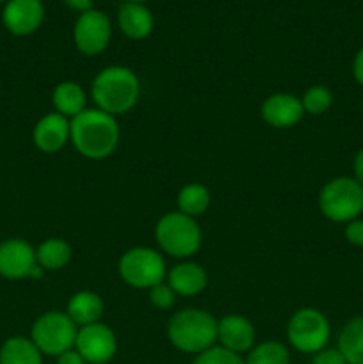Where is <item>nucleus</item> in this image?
I'll list each match as a JSON object with an SVG mask.
<instances>
[{
	"mask_svg": "<svg viewBox=\"0 0 363 364\" xmlns=\"http://www.w3.org/2000/svg\"><path fill=\"white\" fill-rule=\"evenodd\" d=\"M70 141L84 159H109L120 144L116 117L100 109H85L70 121Z\"/></svg>",
	"mask_w": 363,
	"mask_h": 364,
	"instance_id": "1",
	"label": "nucleus"
},
{
	"mask_svg": "<svg viewBox=\"0 0 363 364\" xmlns=\"http://www.w3.org/2000/svg\"><path fill=\"white\" fill-rule=\"evenodd\" d=\"M91 96L96 109L114 117L123 116L130 112L141 98L139 77L127 66L103 68L93 80Z\"/></svg>",
	"mask_w": 363,
	"mask_h": 364,
	"instance_id": "2",
	"label": "nucleus"
},
{
	"mask_svg": "<svg viewBox=\"0 0 363 364\" xmlns=\"http://www.w3.org/2000/svg\"><path fill=\"white\" fill-rule=\"evenodd\" d=\"M167 338L180 352L198 355L216 347L217 320L203 309H182L167 322Z\"/></svg>",
	"mask_w": 363,
	"mask_h": 364,
	"instance_id": "3",
	"label": "nucleus"
},
{
	"mask_svg": "<svg viewBox=\"0 0 363 364\" xmlns=\"http://www.w3.org/2000/svg\"><path fill=\"white\" fill-rule=\"evenodd\" d=\"M159 247L173 258H191L199 251L203 242L201 230L192 217L182 212H167L155 226Z\"/></svg>",
	"mask_w": 363,
	"mask_h": 364,
	"instance_id": "4",
	"label": "nucleus"
},
{
	"mask_svg": "<svg viewBox=\"0 0 363 364\" xmlns=\"http://www.w3.org/2000/svg\"><path fill=\"white\" fill-rule=\"evenodd\" d=\"M319 210L331 223H351L363 212V187L352 176L327 181L319 192Z\"/></svg>",
	"mask_w": 363,
	"mask_h": 364,
	"instance_id": "5",
	"label": "nucleus"
},
{
	"mask_svg": "<svg viewBox=\"0 0 363 364\" xmlns=\"http://www.w3.org/2000/svg\"><path fill=\"white\" fill-rule=\"evenodd\" d=\"M117 272L125 284L135 290H152L167 277L166 262L152 247H132L117 262Z\"/></svg>",
	"mask_w": 363,
	"mask_h": 364,
	"instance_id": "6",
	"label": "nucleus"
},
{
	"mask_svg": "<svg viewBox=\"0 0 363 364\" xmlns=\"http://www.w3.org/2000/svg\"><path fill=\"white\" fill-rule=\"evenodd\" d=\"M287 338L288 343L301 354H317L330 343V320L317 308L298 309L288 320Z\"/></svg>",
	"mask_w": 363,
	"mask_h": 364,
	"instance_id": "7",
	"label": "nucleus"
},
{
	"mask_svg": "<svg viewBox=\"0 0 363 364\" xmlns=\"http://www.w3.org/2000/svg\"><path fill=\"white\" fill-rule=\"evenodd\" d=\"M78 327L66 311H46L32 323L31 340L43 355H60L75 347Z\"/></svg>",
	"mask_w": 363,
	"mask_h": 364,
	"instance_id": "8",
	"label": "nucleus"
},
{
	"mask_svg": "<svg viewBox=\"0 0 363 364\" xmlns=\"http://www.w3.org/2000/svg\"><path fill=\"white\" fill-rule=\"evenodd\" d=\"M112 38V25L109 16L100 9H89L77 18L73 27L75 46L84 55L102 53Z\"/></svg>",
	"mask_w": 363,
	"mask_h": 364,
	"instance_id": "9",
	"label": "nucleus"
},
{
	"mask_svg": "<svg viewBox=\"0 0 363 364\" xmlns=\"http://www.w3.org/2000/svg\"><path fill=\"white\" fill-rule=\"evenodd\" d=\"M43 272L36 259V249L27 240L7 238L0 244V276L6 279H39Z\"/></svg>",
	"mask_w": 363,
	"mask_h": 364,
	"instance_id": "10",
	"label": "nucleus"
},
{
	"mask_svg": "<svg viewBox=\"0 0 363 364\" xmlns=\"http://www.w3.org/2000/svg\"><path fill=\"white\" fill-rule=\"evenodd\" d=\"M75 350L89 364H105L116 355L117 340L114 331L102 322L78 327Z\"/></svg>",
	"mask_w": 363,
	"mask_h": 364,
	"instance_id": "11",
	"label": "nucleus"
},
{
	"mask_svg": "<svg viewBox=\"0 0 363 364\" xmlns=\"http://www.w3.org/2000/svg\"><path fill=\"white\" fill-rule=\"evenodd\" d=\"M45 20L41 0H9L4 7L2 21L14 36H28L38 31Z\"/></svg>",
	"mask_w": 363,
	"mask_h": 364,
	"instance_id": "12",
	"label": "nucleus"
},
{
	"mask_svg": "<svg viewBox=\"0 0 363 364\" xmlns=\"http://www.w3.org/2000/svg\"><path fill=\"white\" fill-rule=\"evenodd\" d=\"M260 116L269 127L285 130L292 128L302 119L305 109H302L301 98L290 95V92H274L262 103Z\"/></svg>",
	"mask_w": 363,
	"mask_h": 364,
	"instance_id": "13",
	"label": "nucleus"
},
{
	"mask_svg": "<svg viewBox=\"0 0 363 364\" xmlns=\"http://www.w3.org/2000/svg\"><path fill=\"white\" fill-rule=\"evenodd\" d=\"M255 326L246 316L226 315L217 320V343H219V347L241 355L255 347Z\"/></svg>",
	"mask_w": 363,
	"mask_h": 364,
	"instance_id": "14",
	"label": "nucleus"
},
{
	"mask_svg": "<svg viewBox=\"0 0 363 364\" xmlns=\"http://www.w3.org/2000/svg\"><path fill=\"white\" fill-rule=\"evenodd\" d=\"M34 146L43 153H57L70 141V119L52 112L43 116L32 130Z\"/></svg>",
	"mask_w": 363,
	"mask_h": 364,
	"instance_id": "15",
	"label": "nucleus"
},
{
	"mask_svg": "<svg viewBox=\"0 0 363 364\" xmlns=\"http://www.w3.org/2000/svg\"><path fill=\"white\" fill-rule=\"evenodd\" d=\"M166 283L173 288V291L182 297H194L201 294L209 284L206 270L199 263L184 262L174 265L167 272Z\"/></svg>",
	"mask_w": 363,
	"mask_h": 364,
	"instance_id": "16",
	"label": "nucleus"
},
{
	"mask_svg": "<svg viewBox=\"0 0 363 364\" xmlns=\"http://www.w3.org/2000/svg\"><path fill=\"white\" fill-rule=\"evenodd\" d=\"M117 25L128 39L141 41L152 34L155 20L144 4L125 2L117 11Z\"/></svg>",
	"mask_w": 363,
	"mask_h": 364,
	"instance_id": "17",
	"label": "nucleus"
},
{
	"mask_svg": "<svg viewBox=\"0 0 363 364\" xmlns=\"http://www.w3.org/2000/svg\"><path fill=\"white\" fill-rule=\"evenodd\" d=\"M66 313L77 327L91 326V323L100 322V318H102L103 301L98 294H95V291H77V294L71 295V299L68 301Z\"/></svg>",
	"mask_w": 363,
	"mask_h": 364,
	"instance_id": "18",
	"label": "nucleus"
},
{
	"mask_svg": "<svg viewBox=\"0 0 363 364\" xmlns=\"http://www.w3.org/2000/svg\"><path fill=\"white\" fill-rule=\"evenodd\" d=\"M52 103L56 107V112L60 116L68 117V119H73L78 114L85 110V91L82 89V85H78L77 82H60L56 85L52 92Z\"/></svg>",
	"mask_w": 363,
	"mask_h": 364,
	"instance_id": "19",
	"label": "nucleus"
},
{
	"mask_svg": "<svg viewBox=\"0 0 363 364\" xmlns=\"http://www.w3.org/2000/svg\"><path fill=\"white\" fill-rule=\"evenodd\" d=\"M0 364H43V354L31 338L13 336L0 347Z\"/></svg>",
	"mask_w": 363,
	"mask_h": 364,
	"instance_id": "20",
	"label": "nucleus"
},
{
	"mask_svg": "<svg viewBox=\"0 0 363 364\" xmlns=\"http://www.w3.org/2000/svg\"><path fill=\"white\" fill-rule=\"evenodd\" d=\"M71 245L63 238H46L36 247V259L43 270H60L71 262Z\"/></svg>",
	"mask_w": 363,
	"mask_h": 364,
	"instance_id": "21",
	"label": "nucleus"
},
{
	"mask_svg": "<svg viewBox=\"0 0 363 364\" xmlns=\"http://www.w3.org/2000/svg\"><path fill=\"white\" fill-rule=\"evenodd\" d=\"M337 348L347 364H363V315L354 316L342 327Z\"/></svg>",
	"mask_w": 363,
	"mask_h": 364,
	"instance_id": "22",
	"label": "nucleus"
},
{
	"mask_svg": "<svg viewBox=\"0 0 363 364\" xmlns=\"http://www.w3.org/2000/svg\"><path fill=\"white\" fill-rule=\"evenodd\" d=\"M210 201H212L210 191L201 183L185 185V187L180 188L177 196L178 212L185 213V215L192 217V219L203 215L209 210Z\"/></svg>",
	"mask_w": 363,
	"mask_h": 364,
	"instance_id": "23",
	"label": "nucleus"
},
{
	"mask_svg": "<svg viewBox=\"0 0 363 364\" xmlns=\"http://www.w3.org/2000/svg\"><path fill=\"white\" fill-rule=\"evenodd\" d=\"M246 364H288L290 363V352L280 341H263L255 345L248 352V358L244 359Z\"/></svg>",
	"mask_w": 363,
	"mask_h": 364,
	"instance_id": "24",
	"label": "nucleus"
},
{
	"mask_svg": "<svg viewBox=\"0 0 363 364\" xmlns=\"http://www.w3.org/2000/svg\"><path fill=\"white\" fill-rule=\"evenodd\" d=\"M301 103L302 109H305V114H310V116H322L333 105V92L326 85H312V87L305 91Z\"/></svg>",
	"mask_w": 363,
	"mask_h": 364,
	"instance_id": "25",
	"label": "nucleus"
},
{
	"mask_svg": "<svg viewBox=\"0 0 363 364\" xmlns=\"http://www.w3.org/2000/svg\"><path fill=\"white\" fill-rule=\"evenodd\" d=\"M191 364H246V363L238 354H233V352L216 345V347L209 348V350L196 355L194 361Z\"/></svg>",
	"mask_w": 363,
	"mask_h": 364,
	"instance_id": "26",
	"label": "nucleus"
},
{
	"mask_svg": "<svg viewBox=\"0 0 363 364\" xmlns=\"http://www.w3.org/2000/svg\"><path fill=\"white\" fill-rule=\"evenodd\" d=\"M148 299H149V304L153 308L160 309V311H166V309H171L177 302V294L173 291V288L164 281V283L157 284L153 287L152 290H148Z\"/></svg>",
	"mask_w": 363,
	"mask_h": 364,
	"instance_id": "27",
	"label": "nucleus"
},
{
	"mask_svg": "<svg viewBox=\"0 0 363 364\" xmlns=\"http://www.w3.org/2000/svg\"><path fill=\"white\" fill-rule=\"evenodd\" d=\"M345 240L354 247H363V219H354L345 224Z\"/></svg>",
	"mask_w": 363,
	"mask_h": 364,
	"instance_id": "28",
	"label": "nucleus"
},
{
	"mask_svg": "<svg viewBox=\"0 0 363 364\" xmlns=\"http://www.w3.org/2000/svg\"><path fill=\"white\" fill-rule=\"evenodd\" d=\"M312 364H347V361L338 348H322L313 354Z\"/></svg>",
	"mask_w": 363,
	"mask_h": 364,
	"instance_id": "29",
	"label": "nucleus"
},
{
	"mask_svg": "<svg viewBox=\"0 0 363 364\" xmlns=\"http://www.w3.org/2000/svg\"><path fill=\"white\" fill-rule=\"evenodd\" d=\"M57 364H88V363L84 361V358H82L75 348H70V350L57 355Z\"/></svg>",
	"mask_w": 363,
	"mask_h": 364,
	"instance_id": "30",
	"label": "nucleus"
},
{
	"mask_svg": "<svg viewBox=\"0 0 363 364\" xmlns=\"http://www.w3.org/2000/svg\"><path fill=\"white\" fill-rule=\"evenodd\" d=\"M352 75H354V80L363 87V46L356 52L354 60H352Z\"/></svg>",
	"mask_w": 363,
	"mask_h": 364,
	"instance_id": "31",
	"label": "nucleus"
},
{
	"mask_svg": "<svg viewBox=\"0 0 363 364\" xmlns=\"http://www.w3.org/2000/svg\"><path fill=\"white\" fill-rule=\"evenodd\" d=\"M352 178L363 187V148L356 153L352 160Z\"/></svg>",
	"mask_w": 363,
	"mask_h": 364,
	"instance_id": "32",
	"label": "nucleus"
},
{
	"mask_svg": "<svg viewBox=\"0 0 363 364\" xmlns=\"http://www.w3.org/2000/svg\"><path fill=\"white\" fill-rule=\"evenodd\" d=\"M93 2H95V0H64L66 6H70L71 9L78 11L80 14L85 13V11L93 9Z\"/></svg>",
	"mask_w": 363,
	"mask_h": 364,
	"instance_id": "33",
	"label": "nucleus"
},
{
	"mask_svg": "<svg viewBox=\"0 0 363 364\" xmlns=\"http://www.w3.org/2000/svg\"><path fill=\"white\" fill-rule=\"evenodd\" d=\"M125 2H135V4H144V2H148V0H125Z\"/></svg>",
	"mask_w": 363,
	"mask_h": 364,
	"instance_id": "34",
	"label": "nucleus"
},
{
	"mask_svg": "<svg viewBox=\"0 0 363 364\" xmlns=\"http://www.w3.org/2000/svg\"><path fill=\"white\" fill-rule=\"evenodd\" d=\"M362 114H363V102H362Z\"/></svg>",
	"mask_w": 363,
	"mask_h": 364,
	"instance_id": "35",
	"label": "nucleus"
},
{
	"mask_svg": "<svg viewBox=\"0 0 363 364\" xmlns=\"http://www.w3.org/2000/svg\"><path fill=\"white\" fill-rule=\"evenodd\" d=\"M4 2V0H0V4H2Z\"/></svg>",
	"mask_w": 363,
	"mask_h": 364,
	"instance_id": "36",
	"label": "nucleus"
}]
</instances>
